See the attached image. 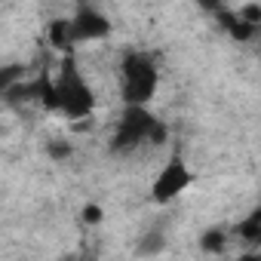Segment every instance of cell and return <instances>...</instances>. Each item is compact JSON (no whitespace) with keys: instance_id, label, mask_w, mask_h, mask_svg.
I'll return each mask as SVG.
<instances>
[{"instance_id":"obj_6","label":"cell","mask_w":261,"mask_h":261,"mask_svg":"<svg viewBox=\"0 0 261 261\" xmlns=\"http://www.w3.org/2000/svg\"><path fill=\"white\" fill-rule=\"evenodd\" d=\"M46 40H49V46L56 49V53H62V56H68V53H74V34H71V16H59V19H53L49 25H46Z\"/></svg>"},{"instance_id":"obj_9","label":"cell","mask_w":261,"mask_h":261,"mask_svg":"<svg viewBox=\"0 0 261 261\" xmlns=\"http://www.w3.org/2000/svg\"><path fill=\"white\" fill-rule=\"evenodd\" d=\"M46 157H49L53 163H65V160H71V157H74V145H71L68 139L56 136V139H49V142H46Z\"/></svg>"},{"instance_id":"obj_4","label":"cell","mask_w":261,"mask_h":261,"mask_svg":"<svg viewBox=\"0 0 261 261\" xmlns=\"http://www.w3.org/2000/svg\"><path fill=\"white\" fill-rule=\"evenodd\" d=\"M194 172H191V166L181 160V157H172L160 172H157V178H154V185H151V200L157 203V206H166V203H172V200H178L191 185H194Z\"/></svg>"},{"instance_id":"obj_7","label":"cell","mask_w":261,"mask_h":261,"mask_svg":"<svg viewBox=\"0 0 261 261\" xmlns=\"http://www.w3.org/2000/svg\"><path fill=\"white\" fill-rule=\"evenodd\" d=\"M215 16H218V22L224 25V31H227L233 40H252V37L258 34V25H249V22H243L237 13H227V10H215Z\"/></svg>"},{"instance_id":"obj_15","label":"cell","mask_w":261,"mask_h":261,"mask_svg":"<svg viewBox=\"0 0 261 261\" xmlns=\"http://www.w3.org/2000/svg\"><path fill=\"white\" fill-rule=\"evenodd\" d=\"M163 246H166V240H163L160 233H151V237L139 246V255H157V252H163Z\"/></svg>"},{"instance_id":"obj_1","label":"cell","mask_w":261,"mask_h":261,"mask_svg":"<svg viewBox=\"0 0 261 261\" xmlns=\"http://www.w3.org/2000/svg\"><path fill=\"white\" fill-rule=\"evenodd\" d=\"M56 86V98H59V111L62 117L68 120H89L92 111H95V92L89 89V83L83 80L74 56L68 53L62 59V68H59V77L53 80Z\"/></svg>"},{"instance_id":"obj_16","label":"cell","mask_w":261,"mask_h":261,"mask_svg":"<svg viewBox=\"0 0 261 261\" xmlns=\"http://www.w3.org/2000/svg\"><path fill=\"white\" fill-rule=\"evenodd\" d=\"M203 10H221V0H197Z\"/></svg>"},{"instance_id":"obj_13","label":"cell","mask_w":261,"mask_h":261,"mask_svg":"<svg viewBox=\"0 0 261 261\" xmlns=\"http://www.w3.org/2000/svg\"><path fill=\"white\" fill-rule=\"evenodd\" d=\"M166 139H169V126H166L163 120H157V123L151 126V133H148V145H151V148H160V145H166Z\"/></svg>"},{"instance_id":"obj_17","label":"cell","mask_w":261,"mask_h":261,"mask_svg":"<svg viewBox=\"0 0 261 261\" xmlns=\"http://www.w3.org/2000/svg\"><path fill=\"white\" fill-rule=\"evenodd\" d=\"M80 4H89V0H77V7H80Z\"/></svg>"},{"instance_id":"obj_11","label":"cell","mask_w":261,"mask_h":261,"mask_svg":"<svg viewBox=\"0 0 261 261\" xmlns=\"http://www.w3.org/2000/svg\"><path fill=\"white\" fill-rule=\"evenodd\" d=\"M200 246H203V252L221 255V252H224V246H227V237H224L221 230H206V233L200 237Z\"/></svg>"},{"instance_id":"obj_8","label":"cell","mask_w":261,"mask_h":261,"mask_svg":"<svg viewBox=\"0 0 261 261\" xmlns=\"http://www.w3.org/2000/svg\"><path fill=\"white\" fill-rule=\"evenodd\" d=\"M237 237L246 243H261V209H252L249 218L237 224Z\"/></svg>"},{"instance_id":"obj_14","label":"cell","mask_w":261,"mask_h":261,"mask_svg":"<svg viewBox=\"0 0 261 261\" xmlns=\"http://www.w3.org/2000/svg\"><path fill=\"white\" fill-rule=\"evenodd\" d=\"M237 16H240L243 22H249V25H261V7L255 4V0H252V4H243V7L237 10Z\"/></svg>"},{"instance_id":"obj_2","label":"cell","mask_w":261,"mask_h":261,"mask_svg":"<svg viewBox=\"0 0 261 261\" xmlns=\"http://www.w3.org/2000/svg\"><path fill=\"white\" fill-rule=\"evenodd\" d=\"M120 74H123V101L126 105H148L154 95H157V86H160V68L157 62L148 56V53H126L123 62H120Z\"/></svg>"},{"instance_id":"obj_10","label":"cell","mask_w":261,"mask_h":261,"mask_svg":"<svg viewBox=\"0 0 261 261\" xmlns=\"http://www.w3.org/2000/svg\"><path fill=\"white\" fill-rule=\"evenodd\" d=\"M25 77V65H0V95H7Z\"/></svg>"},{"instance_id":"obj_5","label":"cell","mask_w":261,"mask_h":261,"mask_svg":"<svg viewBox=\"0 0 261 261\" xmlns=\"http://www.w3.org/2000/svg\"><path fill=\"white\" fill-rule=\"evenodd\" d=\"M114 25L105 13H98L95 7L89 4H80L77 13L71 16V34H74V43H95V40H105L111 37Z\"/></svg>"},{"instance_id":"obj_3","label":"cell","mask_w":261,"mask_h":261,"mask_svg":"<svg viewBox=\"0 0 261 261\" xmlns=\"http://www.w3.org/2000/svg\"><path fill=\"white\" fill-rule=\"evenodd\" d=\"M154 123H157V117L148 111V105H126V111L120 114V123H117V133L111 139V151L129 154L139 145H148V133Z\"/></svg>"},{"instance_id":"obj_12","label":"cell","mask_w":261,"mask_h":261,"mask_svg":"<svg viewBox=\"0 0 261 261\" xmlns=\"http://www.w3.org/2000/svg\"><path fill=\"white\" fill-rule=\"evenodd\" d=\"M80 221H83V224H89V227H95V224H101V221H105V209H101L98 203H86V206L80 209Z\"/></svg>"}]
</instances>
